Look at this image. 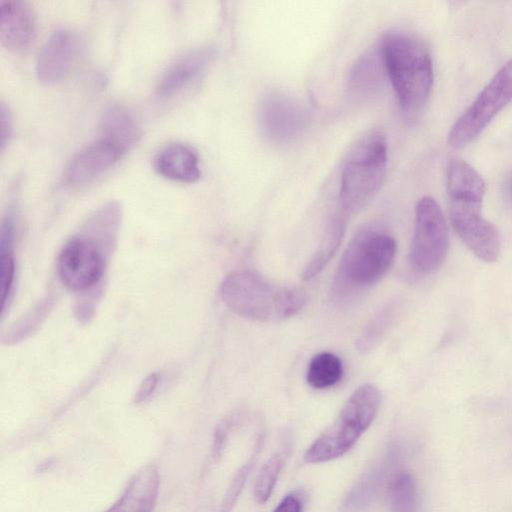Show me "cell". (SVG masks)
Returning a JSON list of instances; mask_svg holds the SVG:
<instances>
[{
  "label": "cell",
  "instance_id": "26",
  "mask_svg": "<svg viewBox=\"0 0 512 512\" xmlns=\"http://www.w3.org/2000/svg\"><path fill=\"white\" fill-rule=\"evenodd\" d=\"M232 422V417L226 418L219 423L215 430L212 444V457L215 460H218L223 453Z\"/></svg>",
  "mask_w": 512,
  "mask_h": 512
},
{
  "label": "cell",
  "instance_id": "28",
  "mask_svg": "<svg viewBox=\"0 0 512 512\" xmlns=\"http://www.w3.org/2000/svg\"><path fill=\"white\" fill-rule=\"evenodd\" d=\"M159 382V374L152 373L147 376L142 383L140 384L136 394H135V402L141 403L148 399L151 394H153Z\"/></svg>",
  "mask_w": 512,
  "mask_h": 512
},
{
  "label": "cell",
  "instance_id": "10",
  "mask_svg": "<svg viewBox=\"0 0 512 512\" xmlns=\"http://www.w3.org/2000/svg\"><path fill=\"white\" fill-rule=\"evenodd\" d=\"M308 119L306 109L283 93H270L260 104L261 130L270 141L277 144L297 139L306 129Z\"/></svg>",
  "mask_w": 512,
  "mask_h": 512
},
{
  "label": "cell",
  "instance_id": "17",
  "mask_svg": "<svg viewBox=\"0 0 512 512\" xmlns=\"http://www.w3.org/2000/svg\"><path fill=\"white\" fill-rule=\"evenodd\" d=\"M387 77L381 44L368 49L354 64L349 75V88L361 97L375 94Z\"/></svg>",
  "mask_w": 512,
  "mask_h": 512
},
{
  "label": "cell",
  "instance_id": "4",
  "mask_svg": "<svg viewBox=\"0 0 512 512\" xmlns=\"http://www.w3.org/2000/svg\"><path fill=\"white\" fill-rule=\"evenodd\" d=\"M387 140L373 128L359 136L343 161L338 195L339 212L347 218L378 192L386 174Z\"/></svg>",
  "mask_w": 512,
  "mask_h": 512
},
{
  "label": "cell",
  "instance_id": "9",
  "mask_svg": "<svg viewBox=\"0 0 512 512\" xmlns=\"http://www.w3.org/2000/svg\"><path fill=\"white\" fill-rule=\"evenodd\" d=\"M104 271V261L94 242L83 237L68 241L58 258V274L65 287L84 292L95 286Z\"/></svg>",
  "mask_w": 512,
  "mask_h": 512
},
{
  "label": "cell",
  "instance_id": "1",
  "mask_svg": "<svg viewBox=\"0 0 512 512\" xmlns=\"http://www.w3.org/2000/svg\"><path fill=\"white\" fill-rule=\"evenodd\" d=\"M387 78L408 118L426 105L433 86V63L425 44L416 36L392 31L380 40Z\"/></svg>",
  "mask_w": 512,
  "mask_h": 512
},
{
  "label": "cell",
  "instance_id": "20",
  "mask_svg": "<svg viewBox=\"0 0 512 512\" xmlns=\"http://www.w3.org/2000/svg\"><path fill=\"white\" fill-rule=\"evenodd\" d=\"M347 217L339 211L331 220L325 236L303 272V279L309 280L317 275L336 252L346 227Z\"/></svg>",
  "mask_w": 512,
  "mask_h": 512
},
{
  "label": "cell",
  "instance_id": "25",
  "mask_svg": "<svg viewBox=\"0 0 512 512\" xmlns=\"http://www.w3.org/2000/svg\"><path fill=\"white\" fill-rule=\"evenodd\" d=\"M391 315V307H385L367 324L357 341L360 351L366 352L377 344L391 320Z\"/></svg>",
  "mask_w": 512,
  "mask_h": 512
},
{
  "label": "cell",
  "instance_id": "29",
  "mask_svg": "<svg viewBox=\"0 0 512 512\" xmlns=\"http://www.w3.org/2000/svg\"><path fill=\"white\" fill-rule=\"evenodd\" d=\"M273 512H302V501L295 493L286 495Z\"/></svg>",
  "mask_w": 512,
  "mask_h": 512
},
{
  "label": "cell",
  "instance_id": "5",
  "mask_svg": "<svg viewBox=\"0 0 512 512\" xmlns=\"http://www.w3.org/2000/svg\"><path fill=\"white\" fill-rule=\"evenodd\" d=\"M380 400L376 386L365 384L357 388L334 422L306 450L304 460L320 463L344 455L373 422Z\"/></svg>",
  "mask_w": 512,
  "mask_h": 512
},
{
  "label": "cell",
  "instance_id": "2",
  "mask_svg": "<svg viewBox=\"0 0 512 512\" xmlns=\"http://www.w3.org/2000/svg\"><path fill=\"white\" fill-rule=\"evenodd\" d=\"M450 221L462 242L479 259L494 262L501 251L497 228L482 215L486 184L481 175L460 169L446 179Z\"/></svg>",
  "mask_w": 512,
  "mask_h": 512
},
{
  "label": "cell",
  "instance_id": "12",
  "mask_svg": "<svg viewBox=\"0 0 512 512\" xmlns=\"http://www.w3.org/2000/svg\"><path fill=\"white\" fill-rule=\"evenodd\" d=\"M81 49L80 38L69 29L54 31L43 45L36 65L38 79L46 84L64 79L76 63Z\"/></svg>",
  "mask_w": 512,
  "mask_h": 512
},
{
  "label": "cell",
  "instance_id": "15",
  "mask_svg": "<svg viewBox=\"0 0 512 512\" xmlns=\"http://www.w3.org/2000/svg\"><path fill=\"white\" fill-rule=\"evenodd\" d=\"M154 168L163 177L183 183L195 182L201 175L197 154L181 143L163 147L154 158Z\"/></svg>",
  "mask_w": 512,
  "mask_h": 512
},
{
  "label": "cell",
  "instance_id": "27",
  "mask_svg": "<svg viewBox=\"0 0 512 512\" xmlns=\"http://www.w3.org/2000/svg\"><path fill=\"white\" fill-rule=\"evenodd\" d=\"M12 118L9 109L2 102L0 107V146L4 151L12 134Z\"/></svg>",
  "mask_w": 512,
  "mask_h": 512
},
{
  "label": "cell",
  "instance_id": "19",
  "mask_svg": "<svg viewBox=\"0 0 512 512\" xmlns=\"http://www.w3.org/2000/svg\"><path fill=\"white\" fill-rule=\"evenodd\" d=\"M391 512H420V496L414 475L401 470L395 473L388 485Z\"/></svg>",
  "mask_w": 512,
  "mask_h": 512
},
{
  "label": "cell",
  "instance_id": "6",
  "mask_svg": "<svg viewBox=\"0 0 512 512\" xmlns=\"http://www.w3.org/2000/svg\"><path fill=\"white\" fill-rule=\"evenodd\" d=\"M396 254V243L390 235L366 230L347 247L339 267L338 285L364 288L376 283L388 271Z\"/></svg>",
  "mask_w": 512,
  "mask_h": 512
},
{
  "label": "cell",
  "instance_id": "24",
  "mask_svg": "<svg viewBox=\"0 0 512 512\" xmlns=\"http://www.w3.org/2000/svg\"><path fill=\"white\" fill-rule=\"evenodd\" d=\"M261 442L262 437H259L251 457L234 474L221 502L220 512H230L234 507L254 465L258 451L261 448Z\"/></svg>",
  "mask_w": 512,
  "mask_h": 512
},
{
  "label": "cell",
  "instance_id": "13",
  "mask_svg": "<svg viewBox=\"0 0 512 512\" xmlns=\"http://www.w3.org/2000/svg\"><path fill=\"white\" fill-rule=\"evenodd\" d=\"M35 16L30 6L18 0H0V40L10 50H23L34 40Z\"/></svg>",
  "mask_w": 512,
  "mask_h": 512
},
{
  "label": "cell",
  "instance_id": "30",
  "mask_svg": "<svg viewBox=\"0 0 512 512\" xmlns=\"http://www.w3.org/2000/svg\"><path fill=\"white\" fill-rule=\"evenodd\" d=\"M507 190L509 192V194L512 196V176L510 177V179L508 180V183H507Z\"/></svg>",
  "mask_w": 512,
  "mask_h": 512
},
{
  "label": "cell",
  "instance_id": "21",
  "mask_svg": "<svg viewBox=\"0 0 512 512\" xmlns=\"http://www.w3.org/2000/svg\"><path fill=\"white\" fill-rule=\"evenodd\" d=\"M389 465L388 461L383 462L368 471L350 491L343 503L341 512H361L365 510L380 488Z\"/></svg>",
  "mask_w": 512,
  "mask_h": 512
},
{
  "label": "cell",
  "instance_id": "3",
  "mask_svg": "<svg viewBox=\"0 0 512 512\" xmlns=\"http://www.w3.org/2000/svg\"><path fill=\"white\" fill-rule=\"evenodd\" d=\"M221 297L237 315L259 322H278L290 318L307 301L302 288L276 285L250 270L229 274L221 285Z\"/></svg>",
  "mask_w": 512,
  "mask_h": 512
},
{
  "label": "cell",
  "instance_id": "23",
  "mask_svg": "<svg viewBox=\"0 0 512 512\" xmlns=\"http://www.w3.org/2000/svg\"><path fill=\"white\" fill-rule=\"evenodd\" d=\"M283 466V458L279 453L272 455L260 469L253 489L257 503H265L273 492L274 486Z\"/></svg>",
  "mask_w": 512,
  "mask_h": 512
},
{
  "label": "cell",
  "instance_id": "14",
  "mask_svg": "<svg viewBox=\"0 0 512 512\" xmlns=\"http://www.w3.org/2000/svg\"><path fill=\"white\" fill-rule=\"evenodd\" d=\"M155 465L141 467L130 479L120 498L105 512H153L159 492Z\"/></svg>",
  "mask_w": 512,
  "mask_h": 512
},
{
  "label": "cell",
  "instance_id": "16",
  "mask_svg": "<svg viewBox=\"0 0 512 512\" xmlns=\"http://www.w3.org/2000/svg\"><path fill=\"white\" fill-rule=\"evenodd\" d=\"M213 56L210 48L194 50L181 57L163 74L157 86L161 98L171 97L193 82Z\"/></svg>",
  "mask_w": 512,
  "mask_h": 512
},
{
  "label": "cell",
  "instance_id": "8",
  "mask_svg": "<svg viewBox=\"0 0 512 512\" xmlns=\"http://www.w3.org/2000/svg\"><path fill=\"white\" fill-rule=\"evenodd\" d=\"M449 247L445 217L438 203L422 197L415 212V230L410 248V263L419 274L436 271L444 262Z\"/></svg>",
  "mask_w": 512,
  "mask_h": 512
},
{
  "label": "cell",
  "instance_id": "22",
  "mask_svg": "<svg viewBox=\"0 0 512 512\" xmlns=\"http://www.w3.org/2000/svg\"><path fill=\"white\" fill-rule=\"evenodd\" d=\"M343 375L341 360L330 352H322L315 355L308 366L306 380L316 389H324L334 386Z\"/></svg>",
  "mask_w": 512,
  "mask_h": 512
},
{
  "label": "cell",
  "instance_id": "11",
  "mask_svg": "<svg viewBox=\"0 0 512 512\" xmlns=\"http://www.w3.org/2000/svg\"><path fill=\"white\" fill-rule=\"evenodd\" d=\"M126 151L127 148L111 139H98L72 158L65 171V182L71 186L93 182L112 168Z\"/></svg>",
  "mask_w": 512,
  "mask_h": 512
},
{
  "label": "cell",
  "instance_id": "7",
  "mask_svg": "<svg viewBox=\"0 0 512 512\" xmlns=\"http://www.w3.org/2000/svg\"><path fill=\"white\" fill-rule=\"evenodd\" d=\"M512 101V59L505 63L452 125L448 143L461 148L474 140Z\"/></svg>",
  "mask_w": 512,
  "mask_h": 512
},
{
  "label": "cell",
  "instance_id": "18",
  "mask_svg": "<svg viewBox=\"0 0 512 512\" xmlns=\"http://www.w3.org/2000/svg\"><path fill=\"white\" fill-rule=\"evenodd\" d=\"M103 137L111 139L129 149L140 135L132 114L123 106L114 104L108 107L101 119Z\"/></svg>",
  "mask_w": 512,
  "mask_h": 512
}]
</instances>
